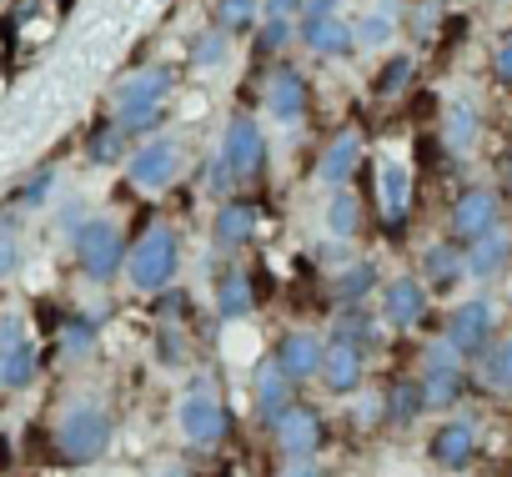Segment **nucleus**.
<instances>
[{"label": "nucleus", "instance_id": "nucleus-20", "mask_svg": "<svg viewBox=\"0 0 512 477\" xmlns=\"http://www.w3.org/2000/svg\"><path fill=\"white\" fill-rule=\"evenodd\" d=\"M322 382H327V392H337V397L357 392V382H362V352H357V347H347V342H327Z\"/></svg>", "mask_w": 512, "mask_h": 477}, {"label": "nucleus", "instance_id": "nucleus-23", "mask_svg": "<svg viewBox=\"0 0 512 477\" xmlns=\"http://www.w3.org/2000/svg\"><path fill=\"white\" fill-rule=\"evenodd\" d=\"M422 272H427V282H432L437 292H447L452 282H462V277H467V252H462V242H437V247H427Z\"/></svg>", "mask_w": 512, "mask_h": 477}, {"label": "nucleus", "instance_id": "nucleus-5", "mask_svg": "<svg viewBox=\"0 0 512 477\" xmlns=\"http://www.w3.org/2000/svg\"><path fill=\"white\" fill-rule=\"evenodd\" d=\"M176 422H181L186 442H196V447H216L226 437V407L211 392V382H191L186 387V397L176 407Z\"/></svg>", "mask_w": 512, "mask_h": 477}, {"label": "nucleus", "instance_id": "nucleus-21", "mask_svg": "<svg viewBox=\"0 0 512 477\" xmlns=\"http://www.w3.org/2000/svg\"><path fill=\"white\" fill-rule=\"evenodd\" d=\"M357 161H362V136H357V131H342V136H332V146L322 151L317 176H322L327 186H342V181L357 171Z\"/></svg>", "mask_w": 512, "mask_h": 477}, {"label": "nucleus", "instance_id": "nucleus-14", "mask_svg": "<svg viewBox=\"0 0 512 477\" xmlns=\"http://www.w3.org/2000/svg\"><path fill=\"white\" fill-rule=\"evenodd\" d=\"M307 101H312L307 76H302L297 66H277L272 81H267V106H272V116H277V121H302V116H307Z\"/></svg>", "mask_w": 512, "mask_h": 477}, {"label": "nucleus", "instance_id": "nucleus-24", "mask_svg": "<svg viewBox=\"0 0 512 477\" xmlns=\"http://www.w3.org/2000/svg\"><path fill=\"white\" fill-rule=\"evenodd\" d=\"M256 312V292H251V277L246 272H226L216 282V317L221 322H241Z\"/></svg>", "mask_w": 512, "mask_h": 477}, {"label": "nucleus", "instance_id": "nucleus-7", "mask_svg": "<svg viewBox=\"0 0 512 477\" xmlns=\"http://www.w3.org/2000/svg\"><path fill=\"white\" fill-rule=\"evenodd\" d=\"M447 347H452L457 357H482V352L492 347V307H487V302L457 307L452 322H447Z\"/></svg>", "mask_w": 512, "mask_h": 477}, {"label": "nucleus", "instance_id": "nucleus-43", "mask_svg": "<svg viewBox=\"0 0 512 477\" xmlns=\"http://www.w3.org/2000/svg\"><path fill=\"white\" fill-rule=\"evenodd\" d=\"M292 11H302V0H262L267 21H292Z\"/></svg>", "mask_w": 512, "mask_h": 477}, {"label": "nucleus", "instance_id": "nucleus-3", "mask_svg": "<svg viewBox=\"0 0 512 477\" xmlns=\"http://www.w3.org/2000/svg\"><path fill=\"white\" fill-rule=\"evenodd\" d=\"M76 262L91 282H111L126 262V242L116 221H81L76 226Z\"/></svg>", "mask_w": 512, "mask_h": 477}, {"label": "nucleus", "instance_id": "nucleus-2", "mask_svg": "<svg viewBox=\"0 0 512 477\" xmlns=\"http://www.w3.org/2000/svg\"><path fill=\"white\" fill-rule=\"evenodd\" d=\"M176 231L171 226H151L141 242L131 247V257H126V277H131V287L136 292H166L171 287V277H176Z\"/></svg>", "mask_w": 512, "mask_h": 477}, {"label": "nucleus", "instance_id": "nucleus-17", "mask_svg": "<svg viewBox=\"0 0 512 477\" xmlns=\"http://www.w3.org/2000/svg\"><path fill=\"white\" fill-rule=\"evenodd\" d=\"M251 231H256V206H251V201H221L216 226H211L216 252H236V247H246V242H251Z\"/></svg>", "mask_w": 512, "mask_h": 477}, {"label": "nucleus", "instance_id": "nucleus-4", "mask_svg": "<svg viewBox=\"0 0 512 477\" xmlns=\"http://www.w3.org/2000/svg\"><path fill=\"white\" fill-rule=\"evenodd\" d=\"M111 442V417L101 407H71L56 427V452L66 462H96Z\"/></svg>", "mask_w": 512, "mask_h": 477}, {"label": "nucleus", "instance_id": "nucleus-47", "mask_svg": "<svg viewBox=\"0 0 512 477\" xmlns=\"http://www.w3.org/2000/svg\"><path fill=\"white\" fill-rule=\"evenodd\" d=\"M282 477H322V467H317V462H307V457H297L292 467H282Z\"/></svg>", "mask_w": 512, "mask_h": 477}, {"label": "nucleus", "instance_id": "nucleus-18", "mask_svg": "<svg viewBox=\"0 0 512 477\" xmlns=\"http://www.w3.org/2000/svg\"><path fill=\"white\" fill-rule=\"evenodd\" d=\"M512 257V226H492L487 236H477V242L467 247V277H497Z\"/></svg>", "mask_w": 512, "mask_h": 477}, {"label": "nucleus", "instance_id": "nucleus-36", "mask_svg": "<svg viewBox=\"0 0 512 477\" xmlns=\"http://www.w3.org/2000/svg\"><path fill=\"white\" fill-rule=\"evenodd\" d=\"M51 186H56V171L46 166V171H36L26 186H16V196H11V206H41L46 196H51Z\"/></svg>", "mask_w": 512, "mask_h": 477}, {"label": "nucleus", "instance_id": "nucleus-45", "mask_svg": "<svg viewBox=\"0 0 512 477\" xmlns=\"http://www.w3.org/2000/svg\"><path fill=\"white\" fill-rule=\"evenodd\" d=\"M337 11V0H302V21H327Z\"/></svg>", "mask_w": 512, "mask_h": 477}, {"label": "nucleus", "instance_id": "nucleus-40", "mask_svg": "<svg viewBox=\"0 0 512 477\" xmlns=\"http://www.w3.org/2000/svg\"><path fill=\"white\" fill-rule=\"evenodd\" d=\"M221 51H226V31H206V41L196 46V66H211V61H221Z\"/></svg>", "mask_w": 512, "mask_h": 477}, {"label": "nucleus", "instance_id": "nucleus-35", "mask_svg": "<svg viewBox=\"0 0 512 477\" xmlns=\"http://www.w3.org/2000/svg\"><path fill=\"white\" fill-rule=\"evenodd\" d=\"M256 16V0H216V31H246Z\"/></svg>", "mask_w": 512, "mask_h": 477}, {"label": "nucleus", "instance_id": "nucleus-41", "mask_svg": "<svg viewBox=\"0 0 512 477\" xmlns=\"http://www.w3.org/2000/svg\"><path fill=\"white\" fill-rule=\"evenodd\" d=\"M156 312H161V322L171 327V322H181V317H186V297H181V292H166V297L156 302Z\"/></svg>", "mask_w": 512, "mask_h": 477}, {"label": "nucleus", "instance_id": "nucleus-42", "mask_svg": "<svg viewBox=\"0 0 512 477\" xmlns=\"http://www.w3.org/2000/svg\"><path fill=\"white\" fill-rule=\"evenodd\" d=\"M492 76H497L502 86H512V41L497 46V56H492Z\"/></svg>", "mask_w": 512, "mask_h": 477}, {"label": "nucleus", "instance_id": "nucleus-31", "mask_svg": "<svg viewBox=\"0 0 512 477\" xmlns=\"http://www.w3.org/2000/svg\"><path fill=\"white\" fill-rule=\"evenodd\" d=\"M372 287H377V267H372V262H352V267H342V277H337L332 292H337V302H347V307L357 302V307H362V297H367Z\"/></svg>", "mask_w": 512, "mask_h": 477}, {"label": "nucleus", "instance_id": "nucleus-15", "mask_svg": "<svg viewBox=\"0 0 512 477\" xmlns=\"http://www.w3.org/2000/svg\"><path fill=\"white\" fill-rule=\"evenodd\" d=\"M322 362H327V347L317 342V332H287V337L277 342V367H282L292 382L317 377Z\"/></svg>", "mask_w": 512, "mask_h": 477}, {"label": "nucleus", "instance_id": "nucleus-27", "mask_svg": "<svg viewBox=\"0 0 512 477\" xmlns=\"http://www.w3.org/2000/svg\"><path fill=\"white\" fill-rule=\"evenodd\" d=\"M357 226H362L357 191H332V201H327V231L337 236V242H347V236H357Z\"/></svg>", "mask_w": 512, "mask_h": 477}, {"label": "nucleus", "instance_id": "nucleus-8", "mask_svg": "<svg viewBox=\"0 0 512 477\" xmlns=\"http://www.w3.org/2000/svg\"><path fill=\"white\" fill-rule=\"evenodd\" d=\"M272 442H277V452L282 457H312L317 452V442H322V417L312 412V407H287L277 422H272Z\"/></svg>", "mask_w": 512, "mask_h": 477}, {"label": "nucleus", "instance_id": "nucleus-46", "mask_svg": "<svg viewBox=\"0 0 512 477\" xmlns=\"http://www.w3.org/2000/svg\"><path fill=\"white\" fill-rule=\"evenodd\" d=\"M161 362H171V367L181 362V337L171 327H161Z\"/></svg>", "mask_w": 512, "mask_h": 477}, {"label": "nucleus", "instance_id": "nucleus-6", "mask_svg": "<svg viewBox=\"0 0 512 477\" xmlns=\"http://www.w3.org/2000/svg\"><path fill=\"white\" fill-rule=\"evenodd\" d=\"M497 191H482V186H472V191H462L457 201H452V242H477V236H487L492 226H497Z\"/></svg>", "mask_w": 512, "mask_h": 477}, {"label": "nucleus", "instance_id": "nucleus-34", "mask_svg": "<svg viewBox=\"0 0 512 477\" xmlns=\"http://www.w3.org/2000/svg\"><path fill=\"white\" fill-rule=\"evenodd\" d=\"M412 56H397V61H387L382 71H377V96H397V91H407L412 86Z\"/></svg>", "mask_w": 512, "mask_h": 477}, {"label": "nucleus", "instance_id": "nucleus-28", "mask_svg": "<svg viewBox=\"0 0 512 477\" xmlns=\"http://www.w3.org/2000/svg\"><path fill=\"white\" fill-rule=\"evenodd\" d=\"M442 141H447L452 151H467V146L477 141V111H472L467 101H452V106L442 111Z\"/></svg>", "mask_w": 512, "mask_h": 477}, {"label": "nucleus", "instance_id": "nucleus-10", "mask_svg": "<svg viewBox=\"0 0 512 477\" xmlns=\"http://www.w3.org/2000/svg\"><path fill=\"white\" fill-rule=\"evenodd\" d=\"M422 397L427 407H452L462 397V357L442 342L427 352V372H422Z\"/></svg>", "mask_w": 512, "mask_h": 477}, {"label": "nucleus", "instance_id": "nucleus-37", "mask_svg": "<svg viewBox=\"0 0 512 477\" xmlns=\"http://www.w3.org/2000/svg\"><path fill=\"white\" fill-rule=\"evenodd\" d=\"M61 342H66V352H76V357H81V352L96 342V322H91V317H71V322L61 327Z\"/></svg>", "mask_w": 512, "mask_h": 477}, {"label": "nucleus", "instance_id": "nucleus-33", "mask_svg": "<svg viewBox=\"0 0 512 477\" xmlns=\"http://www.w3.org/2000/svg\"><path fill=\"white\" fill-rule=\"evenodd\" d=\"M392 31H397V11H392V6H382V11L362 16V26H357V46H387V41H392Z\"/></svg>", "mask_w": 512, "mask_h": 477}, {"label": "nucleus", "instance_id": "nucleus-32", "mask_svg": "<svg viewBox=\"0 0 512 477\" xmlns=\"http://www.w3.org/2000/svg\"><path fill=\"white\" fill-rule=\"evenodd\" d=\"M86 151H91V161H96V166H111V161L126 151V131H121L116 121H106V126H96V131H91Z\"/></svg>", "mask_w": 512, "mask_h": 477}, {"label": "nucleus", "instance_id": "nucleus-1", "mask_svg": "<svg viewBox=\"0 0 512 477\" xmlns=\"http://www.w3.org/2000/svg\"><path fill=\"white\" fill-rule=\"evenodd\" d=\"M267 161V141H262V126H256L251 116H231L226 121V136H221V151H216V166H211V181L216 191L256 176Z\"/></svg>", "mask_w": 512, "mask_h": 477}, {"label": "nucleus", "instance_id": "nucleus-11", "mask_svg": "<svg viewBox=\"0 0 512 477\" xmlns=\"http://www.w3.org/2000/svg\"><path fill=\"white\" fill-rule=\"evenodd\" d=\"M171 86H176V71H166V66H146V71L126 76L116 86V116L121 111H151V106H161Z\"/></svg>", "mask_w": 512, "mask_h": 477}, {"label": "nucleus", "instance_id": "nucleus-39", "mask_svg": "<svg viewBox=\"0 0 512 477\" xmlns=\"http://www.w3.org/2000/svg\"><path fill=\"white\" fill-rule=\"evenodd\" d=\"M412 36H422V41H432L437 36V0H422V6H417V16H412Z\"/></svg>", "mask_w": 512, "mask_h": 477}, {"label": "nucleus", "instance_id": "nucleus-30", "mask_svg": "<svg viewBox=\"0 0 512 477\" xmlns=\"http://www.w3.org/2000/svg\"><path fill=\"white\" fill-rule=\"evenodd\" d=\"M332 342H347V347H372L377 342V322H372V312H362V307H347L342 317H337V327H332Z\"/></svg>", "mask_w": 512, "mask_h": 477}, {"label": "nucleus", "instance_id": "nucleus-22", "mask_svg": "<svg viewBox=\"0 0 512 477\" xmlns=\"http://www.w3.org/2000/svg\"><path fill=\"white\" fill-rule=\"evenodd\" d=\"M407 206H412V171H407L402 161H387V166H382V211H387V226H392V236L402 231V221H407Z\"/></svg>", "mask_w": 512, "mask_h": 477}, {"label": "nucleus", "instance_id": "nucleus-19", "mask_svg": "<svg viewBox=\"0 0 512 477\" xmlns=\"http://www.w3.org/2000/svg\"><path fill=\"white\" fill-rule=\"evenodd\" d=\"M297 31H302V41H307L312 56H352V51H357V26H347V21H337V16H327V21H302Z\"/></svg>", "mask_w": 512, "mask_h": 477}, {"label": "nucleus", "instance_id": "nucleus-38", "mask_svg": "<svg viewBox=\"0 0 512 477\" xmlns=\"http://www.w3.org/2000/svg\"><path fill=\"white\" fill-rule=\"evenodd\" d=\"M292 21H262V36H256V51H262V56H272V51H282L287 41H292Z\"/></svg>", "mask_w": 512, "mask_h": 477}, {"label": "nucleus", "instance_id": "nucleus-16", "mask_svg": "<svg viewBox=\"0 0 512 477\" xmlns=\"http://www.w3.org/2000/svg\"><path fill=\"white\" fill-rule=\"evenodd\" d=\"M427 447H432V462H442L447 472H462L477 452V432H472V422H442Z\"/></svg>", "mask_w": 512, "mask_h": 477}, {"label": "nucleus", "instance_id": "nucleus-25", "mask_svg": "<svg viewBox=\"0 0 512 477\" xmlns=\"http://www.w3.org/2000/svg\"><path fill=\"white\" fill-rule=\"evenodd\" d=\"M477 377H482L492 392L512 397V337H502V342H492V347L482 352V362H477Z\"/></svg>", "mask_w": 512, "mask_h": 477}, {"label": "nucleus", "instance_id": "nucleus-29", "mask_svg": "<svg viewBox=\"0 0 512 477\" xmlns=\"http://www.w3.org/2000/svg\"><path fill=\"white\" fill-rule=\"evenodd\" d=\"M36 367H41V357H36L31 342H16V347L0 352V382H6V387H26L36 377Z\"/></svg>", "mask_w": 512, "mask_h": 477}, {"label": "nucleus", "instance_id": "nucleus-26", "mask_svg": "<svg viewBox=\"0 0 512 477\" xmlns=\"http://www.w3.org/2000/svg\"><path fill=\"white\" fill-rule=\"evenodd\" d=\"M422 407H427V397H422V382H412V377H397V382L387 387V397H382L387 422H412Z\"/></svg>", "mask_w": 512, "mask_h": 477}, {"label": "nucleus", "instance_id": "nucleus-12", "mask_svg": "<svg viewBox=\"0 0 512 477\" xmlns=\"http://www.w3.org/2000/svg\"><path fill=\"white\" fill-rule=\"evenodd\" d=\"M251 402H256V417H262L267 427L287 412V407H297L292 402V377L277 367V357H267L262 367H256V382H251Z\"/></svg>", "mask_w": 512, "mask_h": 477}, {"label": "nucleus", "instance_id": "nucleus-9", "mask_svg": "<svg viewBox=\"0 0 512 477\" xmlns=\"http://www.w3.org/2000/svg\"><path fill=\"white\" fill-rule=\"evenodd\" d=\"M176 171H181V146H176L171 136L146 141V146L131 156V181H136V186H146V191L171 186V181H176Z\"/></svg>", "mask_w": 512, "mask_h": 477}, {"label": "nucleus", "instance_id": "nucleus-44", "mask_svg": "<svg viewBox=\"0 0 512 477\" xmlns=\"http://www.w3.org/2000/svg\"><path fill=\"white\" fill-rule=\"evenodd\" d=\"M16 262H21L16 236H6V231H0V277H6V272H16Z\"/></svg>", "mask_w": 512, "mask_h": 477}, {"label": "nucleus", "instance_id": "nucleus-13", "mask_svg": "<svg viewBox=\"0 0 512 477\" xmlns=\"http://www.w3.org/2000/svg\"><path fill=\"white\" fill-rule=\"evenodd\" d=\"M382 317L392 322V327H422L427 322V287L417 282V277H397V282H387L382 287Z\"/></svg>", "mask_w": 512, "mask_h": 477}]
</instances>
